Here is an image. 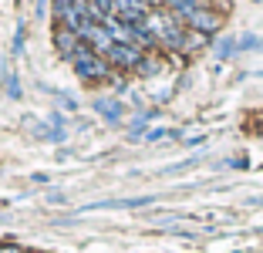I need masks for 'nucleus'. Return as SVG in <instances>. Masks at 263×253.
I'll return each instance as SVG.
<instances>
[{"label": "nucleus", "instance_id": "423d86ee", "mask_svg": "<svg viewBox=\"0 0 263 253\" xmlns=\"http://www.w3.org/2000/svg\"><path fill=\"white\" fill-rule=\"evenodd\" d=\"M95 112L105 115V122H108V125H118V122H122V115H125V105H122V101H115V98H98V101H95Z\"/></svg>", "mask_w": 263, "mask_h": 253}, {"label": "nucleus", "instance_id": "f03ea898", "mask_svg": "<svg viewBox=\"0 0 263 253\" xmlns=\"http://www.w3.org/2000/svg\"><path fill=\"white\" fill-rule=\"evenodd\" d=\"M182 24H186L189 31H199V34H213L219 31V24H223V17L216 14V10H209V7H196V10H189L186 17H182Z\"/></svg>", "mask_w": 263, "mask_h": 253}, {"label": "nucleus", "instance_id": "39448f33", "mask_svg": "<svg viewBox=\"0 0 263 253\" xmlns=\"http://www.w3.org/2000/svg\"><path fill=\"white\" fill-rule=\"evenodd\" d=\"M81 44H85V41L78 38L74 31H68V27H58L54 31V47H58V54H61V61H74V54L81 51Z\"/></svg>", "mask_w": 263, "mask_h": 253}, {"label": "nucleus", "instance_id": "0eeeda50", "mask_svg": "<svg viewBox=\"0 0 263 253\" xmlns=\"http://www.w3.org/2000/svg\"><path fill=\"white\" fill-rule=\"evenodd\" d=\"M152 196H135V200H108V203H95L88 209H135V206H148Z\"/></svg>", "mask_w": 263, "mask_h": 253}, {"label": "nucleus", "instance_id": "f8f14e48", "mask_svg": "<svg viewBox=\"0 0 263 253\" xmlns=\"http://www.w3.org/2000/svg\"><path fill=\"white\" fill-rule=\"evenodd\" d=\"M179 132H169V129H152V132H145V138L148 142H159V138H176Z\"/></svg>", "mask_w": 263, "mask_h": 253}, {"label": "nucleus", "instance_id": "aec40b11", "mask_svg": "<svg viewBox=\"0 0 263 253\" xmlns=\"http://www.w3.org/2000/svg\"><path fill=\"white\" fill-rule=\"evenodd\" d=\"M0 253H24V250H21V246H7V243H4V246H0Z\"/></svg>", "mask_w": 263, "mask_h": 253}, {"label": "nucleus", "instance_id": "9d476101", "mask_svg": "<svg viewBox=\"0 0 263 253\" xmlns=\"http://www.w3.org/2000/svg\"><path fill=\"white\" fill-rule=\"evenodd\" d=\"M236 51H240V47H236V41H233V38L216 41V58H219V61H226V58H230V54H236Z\"/></svg>", "mask_w": 263, "mask_h": 253}, {"label": "nucleus", "instance_id": "6e6552de", "mask_svg": "<svg viewBox=\"0 0 263 253\" xmlns=\"http://www.w3.org/2000/svg\"><path fill=\"white\" fill-rule=\"evenodd\" d=\"M155 115H159V112H142V115H135V118H132V129H128V135H132V138H139L142 132H145V125L152 122Z\"/></svg>", "mask_w": 263, "mask_h": 253}, {"label": "nucleus", "instance_id": "f257e3e1", "mask_svg": "<svg viewBox=\"0 0 263 253\" xmlns=\"http://www.w3.org/2000/svg\"><path fill=\"white\" fill-rule=\"evenodd\" d=\"M71 68L78 71L81 81H108V78H111V61H108V58H101V54H95L88 44H81V51L74 54Z\"/></svg>", "mask_w": 263, "mask_h": 253}, {"label": "nucleus", "instance_id": "2eb2a0df", "mask_svg": "<svg viewBox=\"0 0 263 253\" xmlns=\"http://www.w3.org/2000/svg\"><path fill=\"white\" fill-rule=\"evenodd\" d=\"M7 95H10V98H21V84H17V75H14V71L7 75Z\"/></svg>", "mask_w": 263, "mask_h": 253}, {"label": "nucleus", "instance_id": "f3484780", "mask_svg": "<svg viewBox=\"0 0 263 253\" xmlns=\"http://www.w3.org/2000/svg\"><path fill=\"white\" fill-rule=\"evenodd\" d=\"M34 4V17H44L47 14V0H31Z\"/></svg>", "mask_w": 263, "mask_h": 253}, {"label": "nucleus", "instance_id": "ddd939ff", "mask_svg": "<svg viewBox=\"0 0 263 253\" xmlns=\"http://www.w3.org/2000/svg\"><path fill=\"white\" fill-rule=\"evenodd\" d=\"M54 4V14H58V21H64V14H68L71 7H74V0H51Z\"/></svg>", "mask_w": 263, "mask_h": 253}, {"label": "nucleus", "instance_id": "a211bd4d", "mask_svg": "<svg viewBox=\"0 0 263 253\" xmlns=\"http://www.w3.org/2000/svg\"><path fill=\"white\" fill-rule=\"evenodd\" d=\"M51 125H54V129H64V125H68V118H64L61 112H54V115H51Z\"/></svg>", "mask_w": 263, "mask_h": 253}, {"label": "nucleus", "instance_id": "7ed1b4c3", "mask_svg": "<svg viewBox=\"0 0 263 253\" xmlns=\"http://www.w3.org/2000/svg\"><path fill=\"white\" fill-rule=\"evenodd\" d=\"M108 61H111V68L139 71L142 61H145V54H142V47H135V44H115V47L108 51Z\"/></svg>", "mask_w": 263, "mask_h": 253}, {"label": "nucleus", "instance_id": "9b49d317", "mask_svg": "<svg viewBox=\"0 0 263 253\" xmlns=\"http://www.w3.org/2000/svg\"><path fill=\"white\" fill-rule=\"evenodd\" d=\"M236 47H240V51H260L263 38H256V34H243V38L236 41Z\"/></svg>", "mask_w": 263, "mask_h": 253}, {"label": "nucleus", "instance_id": "6ab92c4d", "mask_svg": "<svg viewBox=\"0 0 263 253\" xmlns=\"http://www.w3.org/2000/svg\"><path fill=\"white\" fill-rule=\"evenodd\" d=\"M61 105L68 108V112H74V108H78V105H74V98H71V95H61Z\"/></svg>", "mask_w": 263, "mask_h": 253}, {"label": "nucleus", "instance_id": "1a4fd4ad", "mask_svg": "<svg viewBox=\"0 0 263 253\" xmlns=\"http://www.w3.org/2000/svg\"><path fill=\"white\" fill-rule=\"evenodd\" d=\"M209 34H199V31H186V44H182V51H199V47H206Z\"/></svg>", "mask_w": 263, "mask_h": 253}, {"label": "nucleus", "instance_id": "dca6fc26", "mask_svg": "<svg viewBox=\"0 0 263 253\" xmlns=\"http://www.w3.org/2000/svg\"><path fill=\"white\" fill-rule=\"evenodd\" d=\"M24 51V24H17V34H14V54Z\"/></svg>", "mask_w": 263, "mask_h": 253}, {"label": "nucleus", "instance_id": "20e7f679", "mask_svg": "<svg viewBox=\"0 0 263 253\" xmlns=\"http://www.w3.org/2000/svg\"><path fill=\"white\" fill-rule=\"evenodd\" d=\"M81 41H85L95 54H101V58H108V51L115 47V38L108 34V27H105V24H88L85 31H81Z\"/></svg>", "mask_w": 263, "mask_h": 253}, {"label": "nucleus", "instance_id": "4468645a", "mask_svg": "<svg viewBox=\"0 0 263 253\" xmlns=\"http://www.w3.org/2000/svg\"><path fill=\"white\" fill-rule=\"evenodd\" d=\"M139 75H159V61H155V58H145V61H142V68H139Z\"/></svg>", "mask_w": 263, "mask_h": 253}]
</instances>
